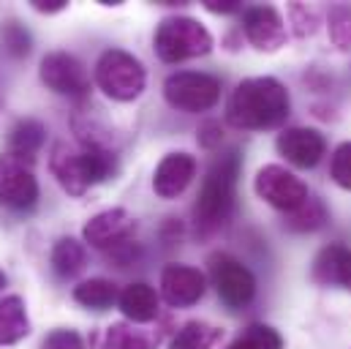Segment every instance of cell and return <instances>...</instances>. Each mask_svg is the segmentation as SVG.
<instances>
[{"instance_id":"cell-1","label":"cell","mask_w":351,"mask_h":349,"mask_svg":"<svg viewBox=\"0 0 351 349\" xmlns=\"http://www.w3.org/2000/svg\"><path fill=\"white\" fill-rule=\"evenodd\" d=\"M240 164H243L240 150H229L210 164L207 177L202 183V191H199V199L193 205V224H196L199 235H213L229 224L232 210H234Z\"/></svg>"},{"instance_id":"cell-2","label":"cell","mask_w":351,"mask_h":349,"mask_svg":"<svg viewBox=\"0 0 351 349\" xmlns=\"http://www.w3.org/2000/svg\"><path fill=\"white\" fill-rule=\"evenodd\" d=\"M289 115V93L272 77H254L240 82L229 98L226 117L237 128H272Z\"/></svg>"},{"instance_id":"cell-3","label":"cell","mask_w":351,"mask_h":349,"mask_svg":"<svg viewBox=\"0 0 351 349\" xmlns=\"http://www.w3.org/2000/svg\"><path fill=\"white\" fill-rule=\"evenodd\" d=\"M49 167L58 177V183L69 191V194H85L88 185L93 183H104L117 172V159L114 153L101 145L98 139H85L82 137V148H71L66 142H58L49 159Z\"/></svg>"},{"instance_id":"cell-4","label":"cell","mask_w":351,"mask_h":349,"mask_svg":"<svg viewBox=\"0 0 351 349\" xmlns=\"http://www.w3.org/2000/svg\"><path fill=\"white\" fill-rule=\"evenodd\" d=\"M213 49V36L207 27L191 16H169L156 30V52L167 63L207 55Z\"/></svg>"},{"instance_id":"cell-5","label":"cell","mask_w":351,"mask_h":349,"mask_svg":"<svg viewBox=\"0 0 351 349\" xmlns=\"http://www.w3.org/2000/svg\"><path fill=\"white\" fill-rule=\"evenodd\" d=\"M95 82L114 101H134L145 90L147 74L134 55L123 49H106L95 63Z\"/></svg>"},{"instance_id":"cell-6","label":"cell","mask_w":351,"mask_h":349,"mask_svg":"<svg viewBox=\"0 0 351 349\" xmlns=\"http://www.w3.org/2000/svg\"><path fill=\"white\" fill-rule=\"evenodd\" d=\"M210 278L215 284L218 297L229 308H243L256 295V278H254V273L240 260H234L232 254H213L210 257Z\"/></svg>"},{"instance_id":"cell-7","label":"cell","mask_w":351,"mask_h":349,"mask_svg":"<svg viewBox=\"0 0 351 349\" xmlns=\"http://www.w3.org/2000/svg\"><path fill=\"white\" fill-rule=\"evenodd\" d=\"M164 95L175 109L204 112V109L215 106V101L221 95V82L202 71H177L172 77H167Z\"/></svg>"},{"instance_id":"cell-8","label":"cell","mask_w":351,"mask_h":349,"mask_svg":"<svg viewBox=\"0 0 351 349\" xmlns=\"http://www.w3.org/2000/svg\"><path fill=\"white\" fill-rule=\"evenodd\" d=\"M256 194L267 205H272V207H278L283 213H294L311 196L305 183L297 174H291L289 170H283L278 164H269V167L259 170V174H256Z\"/></svg>"},{"instance_id":"cell-9","label":"cell","mask_w":351,"mask_h":349,"mask_svg":"<svg viewBox=\"0 0 351 349\" xmlns=\"http://www.w3.org/2000/svg\"><path fill=\"white\" fill-rule=\"evenodd\" d=\"M38 199V180L30 172V164L0 156V205L11 210H27Z\"/></svg>"},{"instance_id":"cell-10","label":"cell","mask_w":351,"mask_h":349,"mask_svg":"<svg viewBox=\"0 0 351 349\" xmlns=\"http://www.w3.org/2000/svg\"><path fill=\"white\" fill-rule=\"evenodd\" d=\"M41 82L60 93V95H74L82 98L90 90V77L85 66L69 55V52H49L41 60Z\"/></svg>"},{"instance_id":"cell-11","label":"cell","mask_w":351,"mask_h":349,"mask_svg":"<svg viewBox=\"0 0 351 349\" xmlns=\"http://www.w3.org/2000/svg\"><path fill=\"white\" fill-rule=\"evenodd\" d=\"M134 232H136V221L123 207H114V210H104L95 218H90L85 227V240L93 249L117 251L120 246L131 243Z\"/></svg>"},{"instance_id":"cell-12","label":"cell","mask_w":351,"mask_h":349,"mask_svg":"<svg viewBox=\"0 0 351 349\" xmlns=\"http://www.w3.org/2000/svg\"><path fill=\"white\" fill-rule=\"evenodd\" d=\"M275 145H278V153H280L289 164L302 167V170L316 167V164L324 159V153H327L324 137H322L319 131H313V128H286V131L278 137Z\"/></svg>"},{"instance_id":"cell-13","label":"cell","mask_w":351,"mask_h":349,"mask_svg":"<svg viewBox=\"0 0 351 349\" xmlns=\"http://www.w3.org/2000/svg\"><path fill=\"white\" fill-rule=\"evenodd\" d=\"M243 30L248 36V41L262 49V52H275L283 47L286 41V27L280 14L272 5H254L243 14Z\"/></svg>"},{"instance_id":"cell-14","label":"cell","mask_w":351,"mask_h":349,"mask_svg":"<svg viewBox=\"0 0 351 349\" xmlns=\"http://www.w3.org/2000/svg\"><path fill=\"white\" fill-rule=\"evenodd\" d=\"M161 295L169 306H193L204 295V275L188 264H167L161 273Z\"/></svg>"},{"instance_id":"cell-15","label":"cell","mask_w":351,"mask_h":349,"mask_svg":"<svg viewBox=\"0 0 351 349\" xmlns=\"http://www.w3.org/2000/svg\"><path fill=\"white\" fill-rule=\"evenodd\" d=\"M193 174H196V159L193 156L169 153V156H164V161L158 164V170L153 174V188H156L158 196L175 199L191 185Z\"/></svg>"},{"instance_id":"cell-16","label":"cell","mask_w":351,"mask_h":349,"mask_svg":"<svg viewBox=\"0 0 351 349\" xmlns=\"http://www.w3.org/2000/svg\"><path fill=\"white\" fill-rule=\"evenodd\" d=\"M313 281L322 286H349L351 289V249L332 243L319 251L311 270Z\"/></svg>"},{"instance_id":"cell-17","label":"cell","mask_w":351,"mask_h":349,"mask_svg":"<svg viewBox=\"0 0 351 349\" xmlns=\"http://www.w3.org/2000/svg\"><path fill=\"white\" fill-rule=\"evenodd\" d=\"M120 311L134 322V325H147L158 317V295L150 284L145 281H136V284H128L123 292H120Z\"/></svg>"},{"instance_id":"cell-18","label":"cell","mask_w":351,"mask_h":349,"mask_svg":"<svg viewBox=\"0 0 351 349\" xmlns=\"http://www.w3.org/2000/svg\"><path fill=\"white\" fill-rule=\"evenodd\" d=\"M44 139H47V128H44L38 120L25 117V120H19V123L11 128V134H8V156H14V159L30 164V161L36 159V153L44 148Z\"/></svg>"},{"instance_id":"cell-19","label":"cell","mask_w":351,"mask_h":349,"mask_svg":"<svg viewBox=\"0 0 351 349\" xmlns=\"http://www.w3.org/2000/svg\"><path fill=\"white\" fill-rule=\"evenodd\" d=\"M158 341H161V333H156V330L117 322V325L106 328L98 349H156Z\"/></svg>"},{"instance_id":"cell-20","label":"cell","mask_w":351,"mask_h":349,"mask_svg":"<svg viewBox=\"0 0 351 349\" xmlns=\"http://www.w3.org/2000/svg\"><path fill=\"white\" fill-rule=\"evenodd\" d=\"M30 333V322L25 314V303L22 297L11 295L0 300V347L16 344Z\"/></svg>"},{"instance_id":"cell-21","label":"cell","mask_w":351,"mask_h":349,"mask_svg":"<svg viewBox=\"0 0 351 349\" xmlns=\"http://www.w3.org/2000/svg\"><path fill=\"white\" fill-rule=\"evenodd\" d=\"M74 300L85 308H93V311H106L120 300V295H117V286L112 281L90 278V281H82L80 286H74Z\"/></svg>"},{"instance_id":"cell-22","label":"cell","mask_w":351,"mask_h":349,"mask_svg":"<svg viewBox=\"0 0 351 349\" xmlns=\"http://www.w3.org/2000/svg\"><path fill=\"white\" fill-rule=\"evenodd\" d=\"M85 260H88V251H85V246H82L80 240H74V238H60V240L55 243V249H52V267H55V273L63 275V278L77 275V273L85 267Z\"/></svg>"},{"instance_id":"cell-23","label":"cell","mask_w":351,"mask_h":349,"mask_svg":"<svg viewBox=\"0 0 351 349\" xmlns=\"http://www.w3.org/2000/svg\"><path fill=\"white\" fill-rule=\"evenodd\" d=\"M221 336H223L221 328H213L207 322H188L177 330L169 349H213L221 341Z\"/></svg>"},{"instance_id":"cell-24","label":"cell","mask_w":351,"mask_h":349,"mask_svg":"<svg viewBox=\"0 0 351 349\" xmlns=\"http://www.w3.org/2000/svg\"><path fill=\"white\" fill-rule=\"evenodd\" d=\"M324 221H327V207H324V202L316 199V196H308L302 207H297L294 213H289L286 227L294 229V232H313V229L324 227Z\"/></svg>"},{"instance_id":"cell-25","label":"cell","mask_w":351,"mask_h":349,"mask_svg":"<svg viewBox=\"0 0 351 349\" xmlns=\"http://www.w3.org/2000/svg\"><path fill=\"white\" fill-rule=\"evenodd\" d=\"M330 38L335 47L349 49L351 47V8L349 5H332L330 8Z\"/></svg>"},{"instance_id":"cell-26","label":"cell","mask_w":351,"mask_h":349,"mask_svg":"<svg viewBox=\"0 0 351 349\" xmlns=\"http://www.w3.org/2000/svg\"><path fill=\"white\" fill-rule=\"evenodd\" d=\"M243 341L251 349H283V339L269 325H251L243 333Z\"/></svg>"},{"instance_id":"cell-27","label":"cell","mask_w":351,"mask_h":349,"mask_svg":"<svg viewBox=\"0 0 351 349\" xmlns=\"http://www.w3.org/2000/svg\"><path fill=\"white\" fill-rule=\"evenodd\" d=\"M3 41H5L8 52L16 55V58H22V55L30 52V33L22 25H16V22H11V25L3 27Z\"/></svg>"},{"instance_id":"cell-28","label":"cell","mask_w":351,"mask_h":349,"mask_svg":"<svg viewBox=\"0 0 351 349\" xmlns=\"http://www.w3.org/2000/svg\"><path fill=\"white\" fill-rule=\"evenodd\" d=\"M332 180L351 191V142H343L332 156Z\"/></svg>"},{"instance_id":"cell-29","label":"cell","mask_w":351,"mask_h":349,"mask_svg":"<svg viewBox=\"0 0 351 349\" xmlns=\"http://www.w3.org/2000/svg\"><path fill=\"white\" fill-rule=\"evenodd\" d=\"M41 349H85V341H82V336H80L77 330L60 328V330H52V333L44 339Z\"/></svg>"},{"instance_id":"cell-30","label":"cell","mask_w":351,"mask_h":349,"mask_svg":"<svg viewBox=\"0 0 351 349\" xmlns=\"http://www.w3.org/2000/svg\"><path fill=\"white\" fill-rule=\"evenodd\" d=\"M221 139H223V131H221V126H218V123L207 120V123L199 128V145H202V148L215 150V148L221 145Z\"/></svg>"},{"instance_id":"cell-31","label":"cell","mask_w":351,"mask_h":349,"mask_svg":"<svg viewBox=\"0 0 351 349\" xmlns=\"http://www.w3.org/2000/svg\"><path fill=\"white\" fill-rule=\"evenodd\" d=\"M30 5H33L36 11L55 14V11H63V8H66V0H30Z\"/></svg>"},{"instance_id":"cell-32","label":"cell","mask_w":351,"mask_h":349,"mask_svg":"<svg viewBox=\"0 0 351 349\" xmlns=\"http://www.w3.org/2000/svg\"><path fill=\"white\" fill-rule=\"evenodd\" d=\"M204 5H207L210 11H215V14H229V11H237V8H240L237 0H223V3H218V0H207Z\"/></svg>"},{"instance_id":"cell-33","label":"cell","mask_w":351,"mask_h":349,"mask_svg":"<svg viewBox=\"0 0 351 349\" xmlns=\"http://www.w3.org/2000/svg\"><path fill=\"white\" fill-rule=\"evenodd\" d=\"M226 349H251V347H248V344H245V341H243V339H237V341H234V344H232V347H226Z\"/></svg>"},{"instance_id":"cell-34","label":"cell","mask_w":351,"mask_h":349,"mask_svg":"<svg viewBox=\"0 0 351 349\" xmlns=\"http://www.w3.org/2000/svg\"><path fill=\"white\" fill-rule=\"evenodd\" d=\"M3 286H5V273L0 270V289H3Z\"/></svg>"}]
</instances>
